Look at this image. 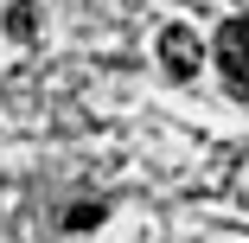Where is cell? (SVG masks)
<instances>
[{
    "instance_id": "277c9868",
    "label": "cell",
    "mask_w": 249,
    "mask_h": 243,
    "mask_svg": "<svg viewBox=\"0 0 249 243\" xmlns=\"http://www.w3.org/2000/svg\"><path fill=\"white\" fill-rule=\"evenodd\" d=\"M64 224H71V230H89V224H103V205H96V199H83V205H77Z\"/></svg>"
},
{
    "instance_id": "3957f363",
    "label": "cell",
    "mask_w": 249,
    "mask_h": 243,
    "mask_svg": "<svg viewBox=\"0 0 249 243\" xmlns=\"http://www.w3.org/2000/svg\"><path fill=\"white\" fill-rule=\"evenodd\" d=\"M7 38L13 45H32L38 38V7H32V0H13V7H7Z\"/></svg>"
},
{
    "instance_id": "6da1fadb",
    "label": "cell",
    "mask_w": 249,
    "mask_h": 243,
    "mask_svg": "<svg viewBox=\"0 0 249 243\" xmlns=\"http://www.w3.org/2000/svg\"><path fill=\"white\" fill-rule=\"evenodd\" d=\"M211 52H217V64H224V77L249 96V19H224L217 26V45H211Z\"/></svg>"
},
{
    "instance_id": "7a4b0ae2",
    "label": "cell",
    "mask_w": 249,
    "mask_h": 243,
    "mask_svg": "<svg viewBox=\"0 0 249 243\" xmlns=\"http://www.w3.org/2000/svg\"><path fill=\"white\" fill-rule=\"evenodd\" d=\"M160 64H166V77H198V64H205V45H198V32L192 26H166L160 32Z\"/></svg>"
}]
</instances>
